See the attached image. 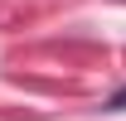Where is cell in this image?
Masks as SVG:
<instances>
[{
  "instance_id": "cell-1",
  "label": "cell",
  "mask_w": 126,
  "mask_h": 121,
  "mask_svg": "<svg viewBox=\"0 0 126 121\" xmlns=\"http://www.w3.org/2000/svg\"><path fill=\"white\" fill-rule=\"evenodd\" d=\"M111 106H116V111H121V106H126V92H116V97H111Z\"/></svg>"
}]
</instances>
